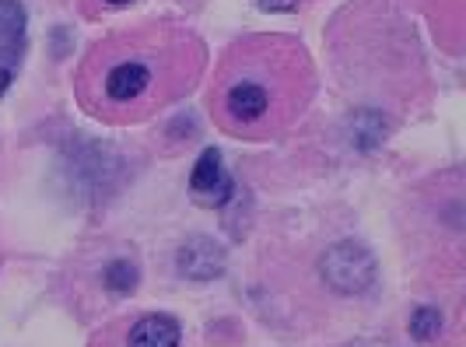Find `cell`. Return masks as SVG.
I'll use <instances>...</instances> for the list:
<instances>
[{
    "mask_svg": "<svg viewBox=\"0 0 466 347\" xmlns=\"http://www.w3.org/2000/svg\"><path fill=\"white\" fill-rule=\"evenodd\" d=\"M189 39H165V36H119L98 46L81 70V102L102 119L127 123L155 113L176 85L197 70L187 60Z\"/></svg>",
    "mask_w": 466,
    "mask_h": 347,
    "instance_id": "cell-1",
    "label": "cell"
},
{
    "mask_svg": "<svg viewBox=\"0 0 466 347\" xmlns=\"http://www.w3.org/2000/svg\"><path fill=\"white\" fill-rule=\"evenodd\" d=\"M305 102V56L288 43H249L221 70V123L232 134H270Z\"/></svg>",
    "mask_w": 466,
    "mask_h": 347,
    "instance_id": "cell-2",
    "label": "cell"
},
{
    "mask_svg": "<svg viewBox=\"0 0 466 347\" xmlns=\"http://www.w3.org/2000/svg\"><path fill=\"white\" fill-rule=\"evenodd\" d=\"M323 278H327L337 291H344V295L365 291L375 281V263L361 246L340 242V246H333L327 253V260H323Z\"/></svg>",
    "mask_w": 466,
    "mask_h": 347,
    "instance_id": "cell-3",
    "label": "cell"
},
{
    "mask_svg": "<svg viewBox=\"0 0 466 347\" xmlns=\"http://www.w3.org/2000/svg\"><path fill=\"white\" fill-rule=\"evenodd\" d=\"M189 189L204 200V204H225L232 197V179L225 172V162H221V151L218 148H208L200 155V162L193 165V176H189Z\"/></svg>",
    "mask_w": 466,
    "mask_h": 347,
    "instance_id": "cell-4",
    "label": "cell"
},
{
    "mask_svg": "<svg viewBox=\"0 0 466 347\" xmlns=\"http://www.w3.org/2000/svg\"><path fill=\"white\" fill-rule=\"evenodd\" d=\"M225 270V250L210 239H189L179 250V274L189 281H214Z\"/></svg>",
    "mask_w": 466,
    "mask_h": 347,
    "instance_id": "cell-5",
    "label": "cell"
},
{
    "mask_svg": "<svg viewBox=\"0 0 466 347\" xmlns=\"http://www.w3.org/2000/svg\"><path fill=\"white\" fill-rule=\"evenodd\" d=\"M183 330L172 316H144L127 330L123 347H179Z\"/></svg>",
    "mask_w": 466,
    "mask_h": 347,
    "instance_id": "cell-6",
    "label": "cell"
},
{
    "mask_svg": "<svg viewBox=\"0 0 466 347\" xmlns=\"http://www.w3.org/2000/svg\"><path fill=\"white\" fill-rule=\"evenodd\" d=\"M106 284L113 288V291H134L137 288V263L134 260H113L109 267H106Z\"/></svg>",
    "mask_w": 466,
    "mask_h": 347,
    "instance_id": "cell-7",
    "label": "cell"
},
{
    "mask_svg": "<svg viewBox=\"0 0 466 347\" xmlns=\"http://www.w3.org/2000/svg\"><path fill=\"white\" fill-rule=\"evenodd\" d=\"M439 330H442V312L439 309H418L410 316V337H418V341H431Z\"/></svg>",
    "mask_w": 466,
    "mask_h": 347,
    "instance_id": "cell-8",
    "label": "cell"
},
{
    "mask_svg": "<svg viewBox=\"0 0 466 347\" xmlns=\"http://www.w3.org/2000/svg\"><path fill=\"white\" fill-rule=\"evenodd\" d=\"M263 11H295V0H259Z\"/></svg>",
    "mask_w": 466,
    "mask_h": 347,
    "instance_id": "cell-9",
    "label": "cell"
},
{
    "mask_svg": "<svg viewBox=\"0 0 466 347\" xmlns=\"http://www.w3.org/2000/svg\"><path fill=\"white\" fill-rule=\"evenodd\" d=\"M7 85H11V70H4V67H0V95L7 92Z\"/></svg>",
    "mask_w": 466,
    "mask_h": 347,
    "instance_id": "cell-10",
    "label": "cell"
},
{
    "mask_svg": "<svg viewBox=\"0 0 466 347\" xmlns=\"http://www.w3.org/2000/svg\"><path fill=\"white\" fill-rule=\"evenodd\" d=\"M106 4H113V7H123V4H130V0H106Z\"/></svg>",
    "mask_w": 466,
    "mask_h": 347,
    "instance_id": "cell-11",
    "label": "cell"
}]
</instances>
